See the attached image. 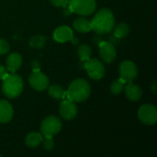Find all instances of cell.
<instances>
[{
	"label": "cell",
	"instance_id": "cell-13",
	"mask_svg": "<svg viewBox=\"0 0 157 157\" xmlns=\"http://www.w3.org/2000/svg\"><path fill=\"white\" fill-rule=\"evenodd\" d=\"M22 64V57L17 52L10 53L6 58V70L9 73H15Z\"/></svg>",
	"mask_w": 157,
	"mask_h": 157
},
{
	"label": "cell",
	"instance_id": "cell-18",
	"mask_svg": "<svg viewBox=\"0 0 157 157\" xmlns=\"http://www.w3.org/2000/svg\"><path fill=\"white\" fill-rule=\"evenodd\" d=\"M49 95L55 99H63L65 97V90L59 85H52L48 89Z\"/></svg>",
	"mask_w": 157,
	"mask_h": 157
},
{
	"label": "cell",
	"instance_id": "cell-27",
	"mask_svg": "<svg viewBox=\"0 0 157 157\" xmlns=\"http://www.w3.org/2000/svg\"><path fill=\"white\" fill-rule=\"evenodd\" d=\"M8 75V73H7V70H6V68L4 66V65H2V64H0V79H4L6 75Z\"/></svg>",
	"mask_w": 157,
	"mask_h": 157
},
{
	"label": "cell",
	"instance_id": "cell-25",
	"mask_svg": "<svg viewBox=\"0 0 157 157\" xmlns=\"http://www.w3.org/2000/svg\"><path fill=\"white\" fill-rule=\"evenodd\" d=\"M50 2L52 3V6H57V7H66L68 6L69 1L68 0H50Z\"/></svg>",
	"mask_w": 157,
	"mask_h": 157
},
{
	"label": "cell",
	"instance_id": "cell-2",
	"mask_svg": "<svg viewBox=\"0 0 157 157\" xmlns=\"http://www.w3.org/2000/svg\"><path fill=\"white\" fill-rule=\"evenodd\" d=\"M91 89L88 82L85 79L78 78L70 84L67 91H65V96L74 102H83L88 98Z\"/></svg>",
	"mask_w": 157,
	"mask_h": 157
},
{
	"label": "cell",
	"instance_id": "cell-8",
	"mask_svg": "<svg viewBox=\"0 0 157 157\" xmlns=\"http://www.w3.org/2000/svg\"><path fill=\"white\" fill-rule=\"evenodd\" d=\"M119 74L121 78L123 79L126 83H131L137 77V66L132 61H123L120 65Z\"/></svg>",
	"mask_w": 157,
	"mask_h": 157
},
{
	"label": "cell",
	"instance_id": "cell-26",
	"mask_svg": "<svg viewBox=\"0 0 157 157\" xmlns=\"http://www.w3.org/2000/svg\"><path fill=\"white\" fill-rule=\"evenodd\" d=\"M30 64L32 71H40V63L38 60H33Z\"/></svg>",
	"mask_w": 157,
	"mask_h": 157
},
{
	"label": "cell",
	"instance_id": "cell-6",
	"mask_svg": "<svg viewBox=\"0 0 157 157\" xmlns=\"http://www.w3.org/2000/svg\"><path fill=\"white\" fill-rule=\"evenodd\" d=\"M86 70L87 71V74L90 78L94 80H99L101 79L105 75V67L104 64L98 60V59H88L85 62L84 64Z\"/></svg>",
	"mask_w": 157,
	"mask_h": 157
},
{
	"label": "cell",
	"instance_id": "cell-3",
	"mask_svg": "<svg viewBox=\"0 0 157 157\" xmlns=\"http://www.w3.org/2000/svg\"><path fill=\"white\" fill-rule=\"evenodd\" d=\"M2 91L4 95L8 98H15L18 97L23 91L22 78L14 73L8 74L3 79Z\"/></svg>",
	"mask_w": 157,
	"mask_h": 157
},
{
	"label": "cell",
	"instance_id": "cell-22",
	"mask_svg": "<svg viewBox=\"0 0 157 157\" xmlns=\"http://www.w3.org/2000/svg\"><path fill=\"white\" fill-rule=\"evenodd\" d=\"M45 38L43 36H34L33 38L30 39L29 45L32 48H42L45 44Z\"/></svg>",
	"mask_w": 157,
	"mask_h": 157
},
{
	"label": "cell",
	"instance_id": "cell-21",
	"mask_svg": "<svg viewBox=\"0 0 157 157\" xmlns=\"http://www.w3.org/2000/svg\"><path fill=\"white\" fill-rule=\"evenodd\" d=\"M126 84V82L120 78V79H116L115 81H113L111 83V86H110V91L113 95H119L121 94L123 89H124V85Z\"/></svg>",
	"mask_w": 157,
	"mask_h": 157
},
{
	"label": "cell",
	"instance_id": "cell-9",
	"mask_svg": "<svg viewBox=\"0 0 157 157\" xmlns=\"http://www.w3.org/2000/svg\"><path fill=\"white\" fill-rule=\"evenodd\" d=\"M29 83L37 91H43L49 86V78L40 71H32L29 76Z\"/></svg>",
	"mask_w": 157,
	"mask_h": 157
},
{
	"label": "cell",
	"instance_id": "cell-14",
	"mask_svg": "<svg viewBox=\"0 0 157 157\" xmlns=\"http://www.w3.org/2000/svg\"><path fill=\"white\" fill-rule=\"evenodd\" d=\"M13 108L6 100H0V123H6L13 117Z\"/></svg>",
	"mask_w": 157,
	"mask_h": 157
},
{
	"label": "cell",
	"instance_id": "cell-10",
	"mask_svg": "<svg viewBox=\"0 0 157 157\" xmlns=\"http://www.w3.org/2000/svg\"><path fill=\"white\" fill-rule=\"evenodd\" d=\"M52 36H53L54 40H56L57 42H60V43H63V42H66L69 40L73 41V43H75V44L78 43L77 39H75L74 37V32H73L72 29L69 28L68 26L58 27L54 30Z\"/></svg>",
	"mask_w": 157,
	"mask_h": 157
},
{
	"label": "cell",
	"instance_id": "cell-4",
	"mask_svg": "<svg viewBox=\"0 0 157 157\" xmlns=\"http://www.w3.org/2000/svg\"><path fill=\"white\" fill-rule=\"evenodd\" d=\"M62 130V122L56 116L45 118L40 125V132L44 138H52Z\"/></svg>",
	"mask_w": 157,
	"mask_h": 157
},
{
	"label": "cell",
	"instance_id": "cell-23",
	"mask_svg": "<svg viewBox=\"0 0 157 157\" xmlns=\"http://www.w3.org/2000/svg\"><path fill=\"white\" fill-rule=\"evenodd\" d=\"M42 146L43 148L46 150V151H51L53 149L54 147V143H53V140H52V138H44L42 140Z\"/></svg>",
	"mask_w": 157,
	"mask_h": 157
},
{
	"label": "cell",
	"instance_id": "cell-1",
	"mask_svg": "<svg viewBox=\"0 0 157 157\" xmlns=\"http://www.w3.org/2000/svg\"><path fill=\"white\" fill-rule=\"evenodd\" d=\"M92 29L98 34L109 33L115 26V17L109 8L100 9L91 20Z\"/></svg>",
	"mask_w": 157,
	"mask_h": 157
},
{
	"label": "cell",
	"instance_id": "cell-15",
	"mask_svg": "<svg viewBox=\"0 0 157 157\" xmlns=\"http://www.w3.org/2000/svg\"><path fill=\"white\" fill-rule=\"evenodd\" d=\"M142 89L137 85L132 84V82L128 83L125 87V94L127 98L132 101H138L142 97Z\"/></svg>",
	"mask_w": 157,
	"mask_h": 157
},
{
	"label": "cell",
	"instance_id": "cell-12",
	"mask_svg": "<svg viewBox=\"0 0 157 157\" xmlns=\"http://www.w3.org/2000/svg\"><path fill=\"white\" fill-rule=\"evenodd\" d=\"M77 114V107L75 102L70 99H65L61 103L60 115L65 121H72Z\"/></svg>",
	"mask_w": 157,
	"mask_h": 157
},
{
	"label": "cell",
	"instance_id": "cell-7",
	"mask_svg": "<svg viewBox=\"0 0 157 157\" xmlns=\"http://www.w3.org/2000/svg\"><path fill=\"white\" fill-rule=\"evenodd\" d=\"M139 120L146 125H154L157 121V109L152 104L143 105L138 110Z\"/></svg>",
	"mask_w": 157,
	"mask_h": 157
},
{
	"label": "cell",
	"instance_id": "cell-19",
	"mask_svg": "<svg viewBox=\"0 0 157 157\" xmlns=\"http://www.w3.org/2000/svg\"><path fill=\"white\" fill-rule=\"evenodd\" d=\"M77 53H78V56L81 59V61L86 62V61H87L91 57L92 50H91L90 46H88L86 44H83V45L78 47Z\"/></svg>",
	"mask_w": 157,
	"mask_h": 157
},
{
	"label": "cell",
	"instance_id": "cell-24",
	"mask_svg": "<svg viewBox=\"0 0 157 157\" xmlns=\"http://www.w3.org/2000/svg\"><path fill=\"white\" fill-rule=\"evenodd\" d=\"M9 49V43L4 39H0V55L7 53Z\"/></svg>",
	"mask_w": 157,
	"mask_h": 157
},
{
	"label": "cell",
	"instance_id": "cell-5",
	"mask_svg": "<svg viewBox=\"0 0 157 157\" xmlns=\"http://www.w3.org/2000/svg\"><path fill=\"white\" fill-rule=\"evenodd\" d=\"M96 0H70L68 7L72 13H76L82 16L91 15L96 10Z\"/></svg>",
	"mask_w": 157,
	"mask_h": 157
},
{
	"label": "cell",
	"instance_id": "cell-11",
	"mask_svg": "<svg viewBox=\"0 0 157 157\" xmlns=\"http://www.w3.org/2000/svg\"><path fill=\"white\" fill-rule=\"evenodd\" d=\"M116 49L111 42L102 41L99 44V55L103 62L106 63H112L116 58Z\"/></svg>",
	"mask_w": 157,
	"mask_h": 157
},
{
	"label": "cell",
	"instance_id": "cell-28",
	"mask_svg": "<svg viewBox=\"0 0 157 157\" xmlns=\"http://www.w3.org/2000/svg\"><path fill=\"white\" fill-rule=\"evenodd\" d=\"M0 156H1V155H0Z\"/></svg>",
	"mask_w": 157,
	"mask_h": 157
},
{
	"label": "cell",
	"instance_id": "cell-17",
	"mask_svg": "<svg viewBox=\"0 0 157 157\" xmlns=\"http://www.w3.org/2000/svg\"><path fill=\"white\" fill-rule=\"evenodd\" d=\"M43 140V136L40 132H29L25 139V144L27 146L30 148H36L41 144Z\"/></svg>",
	"mask_w": 157,
	"mask_h": 157
},
{
	"label": "cell",
	"instance_id": "cell-16",
	"mask_svg": "<svg viewBox=\"0 0 157 157\" xmlns=\"http://www.w3.org/2000/svg\"><path fill=\"white\" fill-rule=\"evenodd\" d=\"M73 27L76 31L80 33H86L92 29L91 21H89L86 17H77L76 19H75Z\"/></svg>",
	"mask_w": 157,
	"mask_h": 157
},
{
	"label": "cell",
	"instance_id": "cell-20",
	"mask_svg": "<svg viewBox=\"0 0 157 157\" xmlns=\"http://www.w3.org/2000/svg\"><path fill=\"white\" fill-rule=\"evenodd\" d=\"M129 31H130V28L126 23H120L114 29V36L119 39H121L127 36Z\"/></svg>",
	"mask_w": 157,
	"mask_h": 157
}]
</instances>
